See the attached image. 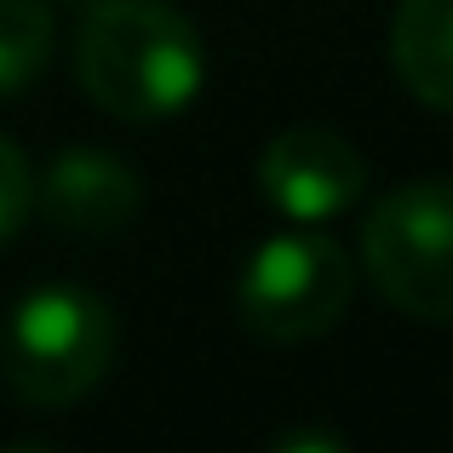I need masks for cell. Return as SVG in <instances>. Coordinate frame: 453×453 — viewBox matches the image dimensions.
Wrapping results in <instances>:
<instances>
[{
	"label": "cell",
	"mask_w": 453,
	"mask_h": 453,
	"mask_svg": "<svg viewBox=\"0 0 453 453\" xmlns=\"http://www.w3.org/2000/svg\"><path fill=\"white\" fill-rule=\"evenodd\" d=\"M356 293V270L333 235L293 224L247 253V270L235 281L242 321L270 344H304L344 321Z\"/></svg>",
	"instance_id": "277c9868"
},
{
	"label": "cell",
	"mask_w": 453,
	"mask_h": 453,
	"mask_svg": "<svg viewBox=\"0 0 453 453\" xmlns=\"http://www.w3.org/2000/svg\"><path fill=\"white\" fill-rule=\"evenodd\" d=\"M362 265L379 299L413 321H453V178L390 189L362 224Z\"/></svg>",
	"instance_id": "3957f363"
},
{
	"label": "cell",
	"mask_w": 453,
	"mask_h": 453,
	"mask_svg": "<svg viewBox=\"0 0 453 453\" xmlns=\"http://www.w3.org/2000/svg\"><path fill=\"white\" fill-rule=\"evenodd\" d=\"M367 161L327 127H288L258 155V196L288 224H327L356 207Z\"/></svg>",
	"instance_id": "5b68a950"
},
{
	"label": "cell",
	"mask_w": 453,
	"mask_h": 453,
	"mask_svg": "<svg viewBox=\"0 0 453 453\" xmlns=\"http://www.w3.org/2000/svg\"><path fill=\"white\" fill-rule=\"evenodd\" d=\"M52 64V12L46 0H0V98H18Z\"/></svg>",
	"instance_id": "ba28073f"
},
{
	"label": "cell",
	"mask_w": 453,
	"mask_h": 453,
	"mask_svg": "<svg viewBox=\"0 0 453 453\" xmlns=\"http://www.w3.org/2000/svg\"><path fill=\"white\" fill-rule=\"evenodd\" d=\"M29 212H35V173L23 161V150L0 138V247L29 224Z\"/></svg>",
	"instance_id": "9c48e42d"
},
{
	"label": "cell",
	"mask_w": 453,
	"mask_h": 453,
	"mask_svg": "<svg viewBox=\"0 0 453 453\" xmlns=\"http://www.w3.org/2000/svg\"><path fill=\"white\" fill-rule=\"evenodd\" d=\"M41 212L64 235H115L138 219V173L104 150H64L35 189Z\"/></svg>",
	"instance_id": "8992f818"
},
{
	"label": "cell",
	"mask_w": 453,
	"mask_h": 453,
	"mask_svg": "<svg viewBox=\"0 0 453 453\" xmlns=\"http://www.w3.org/2000/svg\"><path fill=\"white\" fill-rule=\"evenodd\" d=\"M81 92L115 121L184 115L207 87V46L166 0H87L75 35Z\"/></svg>",
	"instance_id": "6da1fadb"
},
{
	"label": "cell",
	"mask_w": 453,
	"mask_h": 453,
	"mask_svg": "<svg viewBox=\"0 0 453 453\" xmlns=\"http://www.w3.org/2000/svg\"><path fill=\"white\" fill-rule=\"evenodd\" d=\"M390 69L425 110L453 115V0H402L390 18Z\"/></svg>",
	"instance_id": "52a82bcc"
},
{
	"label": "cell",
	"mask_w": 453,
	"mask_h": 453,
	"mask_svg": "<svg viewBox=\"0 0 453 453\" xmlns=\"http://www.w3.org/2000/svg\"><path fill=\"white\" fill-rule=\"evenodd\" d=\"M115 362V310L87 288L23 293L0 333V379L29 408H69L81 402Z\"/></svg>",
	"instance_id": "7a4b0ae2"
}]
</instances>
